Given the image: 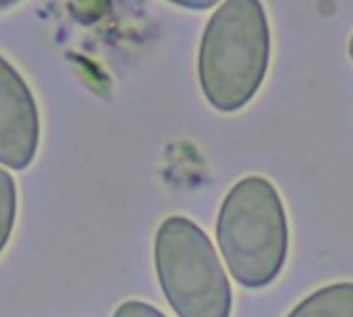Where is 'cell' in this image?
Segmentation results:
<instances>
[{
    "label": "cell",
    "instance_id": "cell-1",
    "mask_svg": "<svg viewBox=\"0 0 353 317\" xmlns=\"http://www.w3.org/2000/svg\"><path fill=\"white\" fill-rule=\"evenodd\" d=\"M270 50L262 0H225L208 19L198 52V79L208 104L227 114L245 108L266 79Z\"/></svg>",
    "mask_w": 353,
    "mask_h": 317
},
{
    "label": "cell",
    "instance_id": "cell-2",
    "mask_svg": "<svg viewBox=\"0 0 353 317\" xmlns=\"http://www.w3.org/2000/svg\"><path fill=\"white\" fill-rule=\"evenodd\" d=\"M216 239L237 284L252 290L272 284L289 253V220L276 187L256 175L237 181L219 210Z\"/></svg>",
    "mask_w": 353,
    "mask_h": 317
},
{
    "label": "cell",
    "instance_id": "cell-3",
    "mask_svg": "<svg viewBox=\"0 0 353 317\" xmlns=\"http://www.w3.org/2000/svg\"><path fill=\"white\" fill-rule=\"evenodd\" d=\"M164 298L179 317H231L233 292L208 234L190 218H166L154 239Z\"/></svg>",
    "mask_w": 353,
    "mask_h": 317
},
{
    "label": "cell",
    "instance_id": "cell-4",
    "mask_svg": "<svg viewBox=\"0 0 353 317\" xmlns=\"http://www.w3.org/2000/svg\"><path fill=\"white\" fill-rule=\"evenodd\" d=\"M40 114L30 85L0 56V164L26 171L38 153Z\"/></svg>",
    "mask_w": 353,
    "mask_h": 317
},
{
    "label": "cell",
    "instance_id": "cell-5",
    "mask_svg": "<svg viewBox=\"0 0 353 317\" xmlns=\"http://www.w3.org/2000/svg\"><path fill=\"white\" fill-rule=\"evenodd\" d=\"M287 317H353V282H336L318 288Z\"/></svg>",
    "mask_w": 353,
    "mask_h": 317
},
{
    "label": "cell",
    "instance_id": "cell-6",
    "mask_svg": "<svg viewBox=\"0 0 353 317\" xmlns=\"http://www.w3.org/2000/svg\"><path fill=\"white\" fill-rule=\"evenodd\" d=\"M17 220V185L11 173L0 168V253L5 251Z\"/></svg>",
    "mask_w": 353,
    "mask_h": 317
},
{
    "label": "cell",
    "instance_id": "cell-7",
    "mask_svg": "<svg viewBox=\"0 0 353 317\" xmlns=\"http://www.w3.org/2000/svg\"><path fill=\"white\" fill-rule=\"evenodd\" d=\"M112 317H166V315L143 300H125L117 307Z\"/></svg>",
    "mask_w": 353,
    "mask_h": 317
},
{
    "label": "cell",
    "instance_id": "cell-8",
    "mask_svg": "<svg viewBox=\"0 0 353 317\" xmlns=\"http://www.w3.org/2000/svg\"><path fill=\"white\" fill-rule=\"evenodd\" d=\"M168 3L183 7V9H192V11H206L219 5V0H168Z\"/></svg>",
    "mask_w": 353,
    "mask_h": 317
},
{
    "label": "cell",
    "instance_id": "cell-9",
    "mask_svg": "<svg viewBox=\"0 0 353 317\" xmlns=\"http://www.w3.org/2000/svg\"><path fill=\"white\" fill-rule=\"evenodd\" d=\"M17 0H0V11L3 9H7V7H11V5H15Z\"/></svg>",
    "mask_w": 353,
    "mask_h": 317
},
{
    "label": "cell",
    "instance_id": "cell-10",
    "mask_svg": "<svg viewBox=\"0 0 353 317\" xmlns=\"http://www.w3.org/2000/svg\"><path fill=\"white\" fill-rule=\"evenodd\" d=\"M349 56H351V61H353V36H351V40H349Z\"/></svg>",
    "mask_w": 353,
    "mask_h": 317
}]
</instances>
